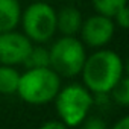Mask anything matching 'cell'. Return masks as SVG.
Returning a JSON list of instances; mask_svg holds the SVG:
<instances>
[{"label":"cell","mask_w":129,"mask_h":129,"mask_svg":"<svg viewBox=\"0 0 129 129\" xmlns=\"http://www.w3.org/2000/svg\"><path fill=\"white\" fill-rule=\"evenodd\" d=\"M79 75L93 94H106L124 76V62L117 52L100 47L87 55Z\"/></svg>","instance_id":"cell-1"},{"label":"cell","mask_w":129,"mask_h":129,"mask_svg":"<svg viewBox=\"0 0 129 129\" xmlns=\"http://www.w3.org/2000/svg\"><path fill=\"white\" fill-rule=\"evenodd\" d=\"M61 88V76L50 67L26 69L20 73L17 96L29 105H46L53 102Z\"/></svg>","instance_id":"cell-2"},{"label":"cell","mask_w":129,"mask_h":129,"mask_svg":"<svg viewBox=\"0 0 129 129\" xmlns=\"http://www.w3.org/2000/svg\"><path fill=\"white\" fill-rule=\"evenodd\" d=\"M53 102L58 118L67 127H75L79 126L90 114L94 97L85 85L70 84L59 88Z\"/></svg>","instance_id":"cell-3"},{"label":"cell","mask_w":129,"mask_h":129,"mask_svg":"<svg viewBox=\"0 0 129 129\" xmlns=\"http://www.w3.org/2000/svg\"><path fill=\"white\" fill-rule=\"evenodd\" d=\"M85 58V46L79 38L62 35L49 49V67L61 78H75L81 73Z\"/></svg>","instance_id":"cell-4"},{"label":"cell","mask_w":129,"mask_h":129,"mask_svg":"<svg viewBox=\"0 0 129 129\" xmlns=\"http://www.w3.org/2000/svg\"><path fill=\"white\" fill-rule=\"evenodd\" d=\"M20 24L32 43L44 44L56 34V11L44 0H37L21 11Z\"/></svg>","instance_id":"cell-5"},{"label":"cell","mask_w":129,"mask_h":129,"mask_svg":"<svg viewBox=\"0 0 129 129\" xmlns=\"http://www.w3.org/2000/svg\"><path fill=\"white\" fill-rule=\"evenodd\" d=\"M114 32H115V23L112 17H108L99 12L85 18L79 29L81 41L84 43V46L91 49L105 47L112 40Z\"/></svg>","instance_id":"cell-6"},{"label":"cell","mask_w":129,"mask_h":129,"mask_svg":"<svg viewBox=\"0 0 129 129\" xmlns=\"http://www.w3.org/2000/svg\"><path fill=\"white\" fill-rule=\"evenodd\" d=\"M32 47V41L17 29L0 32V64L20 66Z\"/></svg>","instance_id":"cell-7"},{"label":"cell","mask_w":129,"mask_h":129,"mask_svg":"<svg viewBox=\"0 0 129 129\" xmlns=\"http://www.w3.org/2000/svg\"><path fill=\"white\" fill-rule=\"evenodd\" d=\"M82 21H84V17L81 11L75 6H64L56 12V30L61 35L76 37L79 34Z\"/></svg>","instance_id":"cell-8"},{"label":"cell","mask_w":129,"mask_h":129,"mask_svg":"<svg viewBox=\"0 0 129 129\" xmlns=\"http://www.w3.org/2000/svg\"><path fill=\"white\" fill-rule=\"evenodd\" d=\"M20 0H0V32L17 29L21 20Z\"/></svg>","instance_id":"cell-9"},{"label":"cell","mask_w":129,"mask_h":129,"mask_svg":"<svg viewBox=\"0 0 129 129\" xmlns=\"http://www.w3.org/2000/svg\"><path fill=\"white\" fill-rule=\"evenodd\" d=\"M20 72L14 66L0 64V96H12L17 93Z\"/></svg>","instance_id":"cell-10"},{"label":"cell","mask_w":129,"mask_h":129,"mask_svg":"<svg viewBox=\"0 0 129 129\" xmlns=\"http://www.w3.org/2000/svg\"><path fill=\"white\" fill-rule=\"evenodd\" d=\"M26 69H37V67H49V49L44 46H34L30 47L27 56L23 61Z\"/></svg>","instance_id":"cell-11"},{"label":"cell","mask_w":129,"mask_h":129,"mask_svg":"<svg viewBox=\"0 0 129 129\" xmlns=\"http://www.w3.org/2000/svg\"><path fill=\"white\" fill-rule=\"evenodd\" d=\"M109 97L120 106L126 108L129 106V78L127 76H123L114 87L112 90L108 93Z\"/></svg>","instance_id":"cell-12"},{"label":"cell","mask_w":129,"mask_h":129,"mask_svg":"<svg viewBox=\"0 0 129 129\" xmlns=\"http://www.w3.org/2000/svg\"><path fill=\"white\" fill-rule=\"evenodd\" d=\"M91 5L96 12L112 17L121 6L127 5V0H91Z\"/></svg>","instance_id":"cell-13"},{"label":"cell","mask_w":129,"mask_h":129,"mask_svg":"<svg viewBox=\"0 0 129 129\" xmlns=\"http://www.w3.org/2000/svg\"><path fill=\"white\" fill-rule=\"evenodd\" d=\"M112 20H114V23H115L118 27L127 29V26H129V11H127V5L121 6V8L112 15Z\"/></svg>","instance_id":"cell-14"},{"label":"cell","mask_w":129,"mask_h":129,"mask_svg":"<svg viewBox=\"0 0 129 129\" xmlns=\"http://www.w3.org/2000/svg\"><path fill=\"white\" fill-rule=\"evenodd\" d=\"M81 124L85 129H105L106 127V123L100 117H90V115H87Z\"/></svg>","instance_id":"cell-15"},{"label":"cell","mask_w":129,"mask_h":129,"mask_svg":"<svg viewBox=\"0 0 129 129\" xmlns=\"http://www.w3.org/2000/svg\"><path fill=\"white\" fill-rule=\"evenodd\" d=\"M41 127H43V129H64V127H67V126L58 118V120H49V121H44V123L41 124Z\"/></svg>","instance_id":"cell-16"},{"label":"cell","mask_w":129,"mask_h":129,"mask_svg":"<svg viewBox=\"0 0 129 129\" xmlns=\"http://www.w3.org/2000/svg\"><path fill=\"white\" fill-rule=\"evenodd\" d=\"M114 129H127L129 127V118L124 115V117H121V120H118L117 123H114V126H112Z\"/></svg>","instance_id":"cell-17"},{"label":"cell","mask_w":129,"mask_h":129,"mask_svg":"<svg viewBox=\"0 0 129 129\" xmlns=\"http://www.w3.org/2000/svg\"><path fill=\"white\" fill-rule=\"evenodd\" d=\"M69 2H76V0H69Z\"/></svg>","instance_id":"cell-18"}]
</instances>
